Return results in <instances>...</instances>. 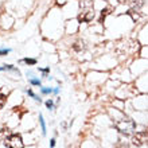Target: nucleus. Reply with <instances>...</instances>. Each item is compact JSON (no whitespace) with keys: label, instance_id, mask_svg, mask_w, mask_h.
Returning a JSON list of instances; mask_svg holds the SVG:
<instances>
[{"label":"nucleus","instance_id":"obj_1","mask_svg":"<svg viewBox=\"0 0 148 148\" xmlns=\"http://www.w3.org/2000/svg\"><path fill=\"white\" fill-rule=\"evenodd\" d=\"M81 12L78 15V22L81 23H89L94 19V5L93 0H81L79 1Z\"/></svg>","mask_w":148,"mask_h":148},{"label":"nucleus","instance_id":"obj_2","mask_svg":"<svg viewBox=\"0 0 148 148\" xmlns=\"http://www.w3.org/2000/svg\"><path fill=\"white\" fill-rule=\"evenodd\" d=\"M116 128L119 129L121 133H124V135H132L135 128H136V124H135L131 119H124V120L117 121Z\"/></svg>","mask_w":148,"mask_h":148},{"label":"nucleus","instance_id":"obj_3","mask_svg":"<svg viewBox=\"0 0 148 148\" xmlns=\"http://www.w3.org/2000/svg\"><path fill=\"white\" fill-rule=\"evenodd\" d=\"M4 144L7 148H24L23 140H22L20 135H10L4 140Z\"/></svg>","mask_w":148,"mask_h":148},{"label":"nucleus","instance_id":"obj_4","mask_svg":"<svg viewBox=\"0 0 148 148\" xmlns=\"http://www.w3.org/2000/svg\"><path fill=\"white\" fill-rule=\"evenodd\" d=\"M145 143H148V129L141 131V132H137L132 136V144L133 145L141 147V145H144Z\"/></svg>","mask_w":148,"mask_h":148},{"label":"nucleus","instance_id":"obj_5","mask_svg":"<svg viewBox=\"0 0 148 148\" xmlns=\"http://www.w3.org/2000/svg\"><path fill=\"white\" fill-rule=\"evenodd\" d=\"M129 15L132 16V19H133V22H137V20L141 18V15H140V12H139V8H132V10H129V12H128Z\"/></svg>","mask_w":148,"mask_h":148},{"label":"nucleus","instance_id":"obj_6","mask_svg":"<svg viewBox=\"0 0 148 148\" xmlns=\"http://www.w3.org/2000/svg\"><path fill=\"white\" fill-rule=\"evenodd\" d=\"M10 135H11V133H10V129L8 128L0 129V141H4L8 136H10Z\"/></svg>","mask_w":148,"mask_h":148},{"label":"nucleus","instance_id":"obj_7","mask_svg":"<svg viewBox=\"0 0 148 148\" xmlns=\"http://www.w3.org/2000/svg\"><path fill=\"white\" fill-rule=\"evenodd\" d=\"M73 49H74L75 51H81V50H84V49H85V43H84V40H77V42L74 43Z\"/></svg>","mask_w":148,"mask_h":148},{"label":"nucleus","instance_id":"obj_8","mask_svg":"<svg viewBox=\"0 0 148 148\" xmlns=\"http://www.w3.org/2000/svg\"><path fill=\"white\" fill-rule=\"evenodd\" d=\"M110 11H112V7H106L105 10H102L101 11V18H100V23H102V20L105 19L106 15H109Z\"/></svg>","mask_w":148,"mask_h":148},{"label":"nucleus","instance_id":"obj_9","mask_svg":"<svg viewBox=\"0 0 148 148\" xmlns=\"http://www.w3.org/2000/svg\"><path fill=\"white\" fill-rule=\"evenodd\" d=\"M5 104H7V97H5L4 94L0 93V109H3Z\"/></svg>","mask_w":148,"mask_h":148},{"label":"nucleus","instance_id":"obj_10","mask_svg":"<svg viewBox=\"0 0 148 148\" xmlns=\"http://www.w3.org/2000/svg\"><path fill=\"white\" fill-rule=\"evenodd\" d=\"M39 121H40V127H42L43 135H46V124H45V120H43V116H42V114L39 116Z\"/></svg>","mask_w":148,"mask_h":148},{"label":"nucleus","instance_id":"obj_11","mask_svg":"<svg viewBox=\"0 0 148 148\" xmlns=\"http://www.w3.org/2000/svg\"><path fill=\"white\" fill-rule=\"evenodd\" d=\"M133 5H135L133 8H139V7H141V5H143V0H133Z\"/></svg>","mask_w":148,"mask_h":148},{"label":"nucleus","instance_id":"obj_12","mask_svg":"<svg viewBox=\"0 0 148 148\" xmlns=\"http://www.w3.org/2000/svg\"><path fill=\"white\" fill-rule=\"evenodd\" d=\"M23 61L27 63V65H35L36 63V59H31V58H26V59H23Z\"/></svg>","mask_w":148,"mask_h":148},{"label":"nucleus","instance_id":"obj_13","mask_svg":"<svg viewBox=\"0 0 148 148\" xmlns=\"http://www.w3.org/2000/svg\"><path fill=\"white\" fill-rule=\"evenodd\" d=\"M8 53H10V50H0V57H3V55H7Z\"/></svg>","mask_w":148,"mask_h":148},{"label":"nucleus","instance_id":"obj_14","mask_svg":"<svg viewBox=\"0 0 148 148\" xmlns=\"http://www.w3.org/2000/svg\"><path fill=\"white\" fill-rule=\"evenodd\" d=\"M31 84L32 85H40V81H38V79H31Z\"/></svg>","mask_w":148,"mask_h":148},{"label":"nucleus","instance_id":"obj_15","mask_svg":"<svg viewBox=\"0 0 148 148\" xmlns=\"http://www.w3.org/2000/svg\"><path fill=\"white\" fill-rule=\"evenodd\" d=\"M46 106L49 108V109H51V108H53V101H47L46 102Z\"/></svg>","mask_w":148,"mask_h":148},{"label":"nucleus","instance_id":"obj_16","mask_svg":"<svg viewBox=\"0 0 148 148\" xmlns=\"http://www.w3.org/2000/svg\"><path fill=\"white\" fill-rule=\"evenodd\" d=\"M50 92H51V89H45V88H43V89H42V93H45V94L50 93Z\"/></svg>","mask_w":148,"mask_h":148},{"label":"nucleus","instance_id":"obj_17","mask_svg":"<svg viewBox=\"0 0 148 148\" xmlns=\"http://www.w3.org/2000/svg\"><path fill=\"white\" fill-rule=\"evenodd\" d=\"M50 145H51V148H53V147H55V139H53V140H51Z\"/></svg>","mask_w":148,"mask_h":148},{"label":"nucleus","instance_id":"obj_18","mask_svg":"<svg viewBox=\"0 0 148 148\" xmlns=\"http://www.w3.org/2000/svg\"><path fill=\"white\" fill-rule=\"evenodd\" d=\"M3 69H4V67H0V70H3Z\"/></svg>","mask_w":148,"mask_h":148}]
</instances>
